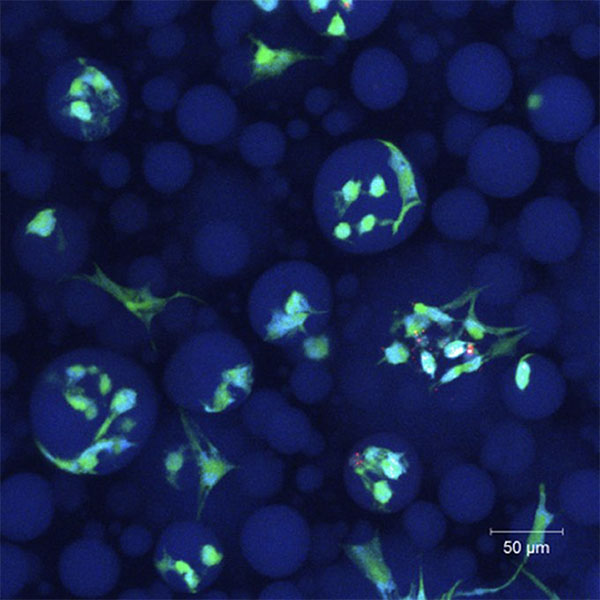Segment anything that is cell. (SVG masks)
<instances>
[{
    "mask_svg": "<svg viewBox=\"0 0 600 600\" xmlns=\"http://www.w3.org/2000/svg\"><path fill=\"white\" fill-rule=\"evenodd\" d=\"M90 231L71 207L46 202L17 222L11 248L20 268L43 284L66 282L82 268L91 246Z\"/></svg>",
    "mask_w": 600,
    "mask_h": 600,
    "instance_id": "obj_8",
    "label": "cell"
},
{
    "mask_svg": "<svg viewBox=\"0 0 600 600\" xmlns=\"http://www.w3.org/2000/svg\"><path fill=\"white\" fill-rule=\"evenodd\" d=\"M405 446L388 434L367 436L350 450L343 468L348 496L362 509L393 512L406 503L412 470Z\"/></svg>",
    "mask_w": 600,
    "mask_h": 600,
    "instance_id": "obj_9",
    "label": "cell"
},
{
    "mask_svg": "<svg viewBox=\"0 0 600 600\" xmlns=\"http://www.w3.org/2000/svg\"><path fill=\"white\" fill-rule=\"evenodd\" d=\"M503 43L508 53L518 59L530 57L537 50L536 40L528 38L516 30L506 33L503 36Z\"/></svg>",
    "mask_w": 600,
    "mask_h": 600,
    "instance_id": "obj_48",
    "label": "cell"
},
{
    "mask_svg": "<svg viewBox=\"0 0 600 600\" xmlns=\"http://www.w3.org/2000/svg\"><path fill=\"white\" fill-rule=\"evenodd\" d=\"M194 161L188 149L175 141L152 145L144 155L143 172L147 183L160 193L183 189L190 181Z\"/></svg>",
    "mask_w": 600,
    "mask_h": 600,
    "instance_id": "obj_22",
    "label": "cell"
},
{
    "mask_svg": "<svg viewBox=\"0 0 600 600\" xmlns=\"http://www.w3.org/2000/svg\"><path fill=\"white\" fill-rule=\"evenodd\" d=\"M228 415L179 409L159 420L131 465V480L142 493L147 520L164 526L193 520L216 532L241 527L256 504L244 485L245 459L252 446L242 424Z\"/></svg>",
    "mask_w": 600,
    "mask_h": 600,
    "instance_id": "obj_2",
    "label": "cell"
},
{
    "mask_svg": "<svg viewBox=\"0 0 600 600\" xmlns=\"http://www.w3.org/2000/svg\"><path fill=\"white\" fill-rule=\"evenodd\" d=\"M153 544L151 532L142 524L127 526L119 537L121 551L129 557L145 555Z\"/></svg>",
    "mask_w": 600,
    "mask_h": 600,
    "instance_id": "obj_43",
    "label": "cell"
},
{
    "mask_svg": "<svg viewBox=\"0 0 600 600\" xmlns=\"http://www.w3.org/2000/svg\"><path fill=\"white\" fill-rule=\"evenodd\" d=\"M540 153L531 136L512 125L487 127L472 145L468 176L480 191L513 197L527 190L540 169Z\"/></svg>",
    "mask_w": 600,
    "mask_h": 600,
    "instance_id": "obj_11",
    "label": "cell"
},
{
    "mask_svg": "<svg viewBox=\"0 0 600 600\" xmlns=\"http://www.w3.org/2000/svg\"><path fill=\"white\" fill-rule=\"evenodd\" d=\"M445 78L452 97L460 105L478 112L498 108L513 85L507 57L498 47L485 42L461 47L449 59Z\"/></svg>",
    "mask_w": 600,
    "mask_h": 600,
    "instance_id": "obj_14",
    "label": "cell"
},
{
    "mask_svg": "<svg viewBox=\"0 0 600 600\" xmlns=\"http://www.w3.org/2000/svg\"><path fill=\"white\" fill-rule=\"evenodd\" d=\"M183 1L135 0L131 4L135 21L145 27L156 28L169 23L181 12Z\"/></svg>",
    "mask_w": 600,
    "mask_h": 600,
    "instance_id": "obj_34",
    "label": "cell"
},
{
    "mask_svg": "<svg viewBox=\"0 0 600 600\" xmlns=\"http://www.w3.org/2000/svg\"><path fill=\"white\" fill-rule=\"evenodd\" d=\"M239 150L243 158L257 167L277 163L285 150V138L281 131L270 123H255L242 131Z\"/></svg>",
    "mask_w": 600,
    "mask_h": 600,
    "instance_id": "obj_26",
    "label": "cell"
},
{
    "mask_svg": "<svg viewBox=\"0 0 600 600\" xmlns=\"http://www.w3.org/2000/svg\"><path fill=\"white\" fill-rule=\"evenodd\" d=\"M45 109L52 125L68 138L93 142L113 134L129 104L122 73L92 57L60 62L45 86Z\"/></svg>",
    "mask_w": 600,
    "mask_h": 600,
    "instance_id": "obj_7",
    "label": "cell"
},
{
    "mask_svg": "<svg viewBox=\"0 0 600 600\" xmlns=\"http://www.w3.org/2000/svg\"><path fill=\"white\" fill-rule=\"evenodd\" d=\"M570 44L573 51L583 59L596 57L600 51V30L595 23L578 25L570 33Z\"/></svg>",
    "mask_w": 600,
    "mask_h": 600,
    "instance_id": "obj_42",
    "label": "cell"
},
{
    "mask_svg": "<svg viewBox=\"0 0 600 600\" xmlns=\"http://www.w3.org/2000/svg\"><path fill=\"white\" fill-rule=\"evenodd\" d=\"M59 292L63 314L79 327H96L114 304L110 294L89 279L71 278L64 282Z\"/></svg>",
    "mask_w": 600,
    "mask_h": 600,
    "instance_id": "obj_23",
    "label": "cell"
},
{
    "mask_svg": "<svg viewBox=\"0 0 600 600\" xmlns=\"http://www.w3.org/2000/svg\"><path fill=\"white\" fill-rule=\"evenodd\" d=\"M236 121L237 109L233 100L212 84L192 87L177 105L178 128L185 138L196 144L223 141L232 133Z\"/></svg>",
    "mask_w": 600,
    "mask_h": 600,
    "instance_id": "obj_18",
    "label": "cell"
},
{
    "mask_svg": "<svg viewBox=\"0 0 600 600\" xmlns=\"http://www.w3.org/2000/svg\"><path fill=\"white\" fill-rule=\"evenodd\" d=\"M186 42V34L181 26L169 23L153 28L147 38V46L152 54L160 58L178 55Z\"/></svg>",
    "mask_w": 600,
    "mask_h": 600,
    "instance_id": "obj_37",
    "label": "cell"
},
{
    "mask_svg": "<svg viewBox=\"0 0 600 600\" xmlns=\"http://www.w3.org/2000/svg\"><path fill=\"white\" fill-rule=\"evenodd\" d=\"M56 506L53 486L41 475L8 476L0 486L1 535L14 542L38 538L51 525Z\"/></svg>",
    "mask_w": 600,
    "mask_h": 600,
    "instance_id": "obj_15",
    "label": "cell"
},
{
    "mask_svg": "<svg viewBox=\"0 0 600 600\" xmlns=\"http://www.w3.org/2000/svg\"><path fill=\"white\" fill-rule=\"evenodd\" d=\"M426 184L418 165L393 143L359 139L336 149L321 166L313 210L337 249L369 255L391 249L421 222Z\"/></svg>",
    "mask_w": 600,
    "mask_h": 600,
    "instance_id": "obj_3",
    "label": "cell"
},
{
    "mask_svg": "<svg viewBox=\"0 0 600 600\" xmlns=\"http://www.w3.org/2000/svg\"><path fill=\"white\" fill-rule=\"evenodd\" d=\"M432 218L447 234L470 235L487 221L488 208L482 196L468 187H456L442 194L432 206Z\"/></svg>",
    "mask_w": 600,
    "mask_h": 600,
    "instance_id": "obj_21",
    "label": "cell"
},
{
    "mask_svg": "<svg viewBox=\"0 0 600 600\" xmlns=\"http://www.w3.org/2000/svg\"><path fill=\"white\" fill-rule=\"evenodd\" d=\"M489 3L492 7L499 8V7L504 6L507 3V1H490Z\"/></svg>",
    "mask_w": 600,
    "mask_h": 600,
    "instance_id": "obj_53",
    "label": "cell"
},
{
    "mask_svg": "<svg viewBox=\"0 0 600 600\" xmlns=\"http://www.w3.org/2000/svg\"><path fill=\"white\" fill-rule=\"evenodd\" d=\"M515 30L533 40L554 33L556 28V3L553 1L522 0L513 7Z\"/></svg>",
    "mask_w": 600,
    "mask_h": 600,
    "instance_id": "obj_29",
    "label": "cell"
},
{
    "mask_svg": "<svg viewBox=\"0 0 600 600\" xmlns=\"http://www.w3.org/2000/svg\"><path fill=\"white\" fill-rule=\"evenodd\" d=\"M351 85L360 102L371 109H386L397 104L408 86L402 61L390 50L373 47L356 59Z\"/></svg>",
    "mask_w": 600,
    "mask_h": 600,
    "instance_id": "obj_20",
    "label": "cell"
},
{
    "mask_svg": "<svg viewBox=\"0 0 600 600\" xmlns=\"http://www.w3.org/2000/svg\"><path fill=\"white\" fill-rule=\"evenodd\" d=\"M24 142L8 133L0 138V167L3 172L9 173L23 160L27 153Z\"/></svg>",
    "mask_w": 600,
    "mask_h": 600,
    "instance_id": "obj_44",
    "label": "cell"
},
{
    "mask_svg": "<svg viewBox=\"0 0 600 600\" xmlns=\"http://www.w3.org/2000/svg\"><path fill=\"white\" fill-rule=\"evenodd\" d=\"M240 409L245 431L278 453L297 454L311 447L316 433L308 417L279 393L258 391Z\"/></svg>",
    "mask_w": 600,
    "mask_h": 600,
    "instance_id": "obj_16",
    "label": "cell"
},
{
    "mask_svg": "<svg viewBox=\"0 0 600 600\" xmlns=\"http://www.w3.org/2000/svg\"><path fill=\"white\" fill-rule=\"evenodd\" d=\"M108 216L112 226L126 234L143 230L149 222V210L145 201L132 193H125L111 204Z\"/></svg>",
    "mask_w": 600,
    "mask_h": 600,
    "instance_id": "obj_32",
    "label": "cell"
},
{
    "mask_svg": "<svg viewBox=\"0 0 600 600\" xmlns=\"http://www.w3.org/2000/svg\"><path fill=\"white\" fill-rule=\"evenodd\" d=\"M43 7L35 1H13L1 13V33L11 38L17 36L37 21Z\"/></svg>",
    "mask_w": 600,
    "mask_h": 600,
    "instance_id": "obj_35",
    "label": "cell"
},
{
    "mask_svg": "<svg viewBox=\"0 0 600 600\" xmlns=\"http://www.w3.org/2000/svg\"><path fill=\"white\" fill-rule=\"evenodd\" d=\"M486 119L468 111H460L449 118L443 132L447 150L458 156L468 155L479 135L488 127Z\"/></svg>",
    "mask_w": 600,
    "mask_h": 600,
    "instance_id": "obj_31",
    "label": "cell"
},
{
    "mask_svg": "<svg viewBox=\"0 0 600 600\" xmlns=\"http://www.w3.org/2000/svg\"><path fill=\"white\" fill-rule=\"evenodd\" d=\"M11 78V68L8 60L1 55L0 60V79H1V87H4L8 84Z\"/></svg>",
    "mask_w": 600,
    "mask_h": 600,
    "instance_id": "obj_52",
    "label": "cell"
},
{
    "mask_svg": "<svg viewBox=\"0 0 600 600\" xmlns=\"http://www.w3.org/2000/svg\"><path fill=\"white\" fill-rule=\"evenodd\" d=\"M472 5V1H430L433 12L446 20H455L466 16Z\"/></svg>",
    "mask_w": 600,
    "mask_h": 600,
    "instance_id": "obj_50",
    "label": "cell"
},
{
    "mask_svg": "<svg viewBox=\"0 0 600 600\" xmlns=\"http://www.w3.org/2000/svg\"><path fill=\"white\" fill-rule=\"evenodd\" d=\"M254 15L253 7L245 2H218L211 14L216 42L225 49L235 46L250 29Z\"/></svg>",
    "mask_w": 600,
    "mask_h": 600,
    "instance_id": "obj_27",
    "label": "cell"
},
{
    "mask_svg": "<svg viewBox=\"0 0 600 600\" xmlns=\"http://www.w3.org/2000/svg\"><path fill=\"white\" fill-rule=\"evenodd\" d=\"M600 127L591 128L575 150V167L582 183L590 190L599 191Z\"/></svg>",
    "mask_w": 600,
    "mask_h": 600,
    "instance_id": "obj_33",
    "label": "cell"
},
{
    "mask_svg": "<svg viewBox=\"0 0 600 600\" xmlns=\"http://www.w3.org/2000/svg\"><path fill=\"white\" fill-rule=\"evenodd\" d=\"M116 1L97 0V1H79L62 0L58 1V7L61 12L69 19L80 23H95L101 21L115 8Z\"/></svg>",
    "mask_w": 600,
    "mask_h": 600,
    "instance_id": "obj_38",
    "label": "cell"
},
{
    "mask_svg": "<svg viewBox=\"0 0 600 600\" xmlns=\"http://www.w3.org/2000/svg\"><path fill=\"white\" fill-rule=\"evenodd\" d=\"M1 363V389L10 388L18 377V368L13 359L6 353H2L0 357Z\"/></svg>",
    "mask_w": 600,
    "mask_h": 600,
    "instance_id": "obj_51",
    "label": "cell"
},
{
    "mask_svg": "<svg viewBox=\"0 0 600 600\" xmlns=\"http://www.w3.org/2000/svg\"><path fill=\"white\" fill-rule=\"evenodd\" d=\"M392 1H293L301 19L323 36L353 40L368 35L387 17Z\"/></svg>",
    "mask_w": 600,
    "mask_h": 600,
    "instance_id": "obj_19",
    "label": "cell"
},
{
    "mask_svg": "<svg viewBox=\"0 0 600 600\" xmlns=\"http://www.w3.org/2000/svg\"><path fill=\"white\" fill-rule=\"evenodd\" d=\"M251 184L224 173L203 178L191 195L195 227L191 238L193 258L209 276L228 277L251 259L256 243L252 216L264 210Z\"/></svg>",
    "mask_w": 600,
    "mask_h": 600,
    "instance_id": "obj_6",
    "label": "cell"
},
{
    "mask_svg": "<svg viewBox=\"0 0 600 600\" xmlns=\"http://www.w3.org/2000/svg\"><path fill=\"white\" fill-rule=\"evenodd\" d=\"M120 561L104 540L86 536L68 544L58 562L59 579L74 596L98 598L110 593L120 577Z\"/></svg>",
    "mask_w": 600,
    "mask_h": 600,
    "instance_id": "obj_17",
    "label": "cell"
},
{
    "mask_svg": "<svg viewBox=\"0 0 600 600\" xmlns=\"http://www.w3.org/2000/svg\"><path fill=\"white\" fill-rule=\"evenodd\" d=\"M1 599L16 596L33 579L36 559L9 542L1 543Z\"/></svg>",
    "mask_w": 600,
    "mask_h": 600,
    "instance_id": "obj_28",
    "label": "cell"
},
{
    "mask_svg": "<svg viewBox=\"0 0 600 600\" xmlns=\"http://www.w3.org/2000/svg\"><path fill=\"white\" fill-rule=\"evenodd\" d=\"M180 88L168 76L160 75L146 82L141 91L143 103L151 110L165 112L172 109L178 102Z\"/></svg>",
    "mask_w": 600,
    "mask_h": 600,
    "instance_id": "obj_36",
    "label": "cell"
},
{
    "mask_svg": "<svg viewBox=\"0 0 600 600\" xmlns=\"http://www.w3.org/2000/svg\"><path fill=\"white\" fill-rule=\"evenodd\" d=\"M224 564L218 532L202 522H169L156 543V572L177 593L192 595L208 589L220 577Z\"/></svg>",
    "mask_w": 600,
    "mask_h": 600,
    "instance_id": "obj_12",
    "label": "cell"
},
{
    "mask_svg": "<svg viewBox=\"0 0 600 600\" xmlns=\"http://www.w3.org/2000/svg\"><path fill=\"white\" fill-rule=\"evenodd\" d=\"M31 432L60 471L103 477L130 467L159 423L148 372L106 347L66 351L39 373L29 397Z\"/></svg>",
    "mask_w": 600,
    "mask_h": 600,
    "instance_id": "obj_1",
    "label": "cell"
},
{
    "mask_svg": "<svg viewBox=\"0 0 600 600\" xmlns=\"http://www.w3.org/2000/svg\"><path fill=\"white\" fill-rule=\"evenodd\" d=\"M26 311L21 298L12 291L0 296V334L8 338L19 333L25 325Z\"/></svg>",
    "mask_w": 600,
    "mask_h": 600,
    "instance_id": "obj_40",
    "label": "cell"
},
{
    "mask_svg": "<svg viewBox=\"0 0 600 600\" xmlns=\"http://www.w3.org/2000/svg\"><path fill=\"white\" fill-rule=\"evenodd\" d=\"M255 367L245 344L233 334L208 328L190 334L163 372L168 399L180 410L228 415L252 395Z\"/></svg>",
    "mask_w": 600,
    "mask_h": 600,
    "instance_id": "obj_4",
    "label": "cell"
},
{
    "mask_svg": "<svg viewBox=\"0 0 600 600\" xmlns=\"http://www.w3.org/2000/svg\"><path fill=\"white\" fill-rule=\"evenodd\" d=\"M36 46L43 56L49 58L62 57L68 49V43L64 35L54 28L41 31L37 37Z\"/></svg>",
    "mask_w": 600,
    "mask_h": 600,
    "instance_id": "obj_46",
    "label": "cell"
},
{
    "mask_svg": "<svg viewBox=\"0 0 600 600\" xmlns=\"http://www.w3.org/2000/svg\"><path fill=\"white\" fill-rule=\"evenodd\" d=\"M411 150L408 155L417 164L430 165L434 162L437 156V143L434 137L427 132L416 133L411 135Z\"/></svg>",
    "mask_w": 600,
    "mask_h": 600,
    "instance_id": "obj_45",
    "label": "cell"
},
{
    "mask_svg": "<svg viewBox=\"0 0 600 600\" xmlns=\"http://www.w3.org/2000/svg\"><path fill=\"white\" fill-rule=\"evenodd\" d=\"M334 291L317 265L300 259L277 262L254 282L247 313L254 333L282 348L298 347L321 336L331 323Z\"/></svg>",
    "mask_w": 600,
    "mask_h": 600,
    "instance_id": "obj_5",
    "label": "cell"
},
{
    "mask_svg": "<svg viewBox=\"0 0 600 600\" xmlns=\"http://www.w3.org/2000/svg\"><path fill=\"white\" fill-rule=\"evenodd\" d=\"M126 282L135 292L158 297L167 289L168 272L161 259L145 255L130 263L126 271Z\"/></svg>",
    "mask_w": 600,
    "mask_h": 600,
    "instance_id": "obj_30",
    "label": "cell"
},
{
    "mask_svg": "<svg viewBox=\"0 0 600 600\" xmlns=\"http://www.w3.org/2000/svg\"><path fill=\"white\" fill-rule=\"evenodd\" d=\"M192 303L186 298H175L166 302L158 314L159 325L163 330L175 334L187 329L194 319Z\"/></svg>",
    "mask_w": 600,
    "mask_h": 600,
    "instance_id": "obj_39",
    "label": "cell"
},
{
    "mask_svg": "<svg viewBox=\"0 0 600 600\" xmlns=\"http://www.w3.org/2000/svg\"><path fill=\"white\" fill-rule=\"evenodd\" d=\"M239 542L244 559L255 571L281 579L294 574L310 556L311 531L294 508L270 504L246 517Z\"/></svg>",
    "mask_w": 600,
    "mask_h": 600,
    "instance_id": "obj_10",
    "label": "cell"
},
{
    "mask_svg": "<svg viewBox=\"0 0 600 600\" xmlns=\"http://www.w3.org/2000/svg\"><path fill=\"white\" fill-rule=\"evenodd\" d=\"M439 51L436 39L429 34L417 36L410 46L411 56L418 63L432 62L439 55Z\"/></svg>",
    "mask_w": 600,
    "mask_h": 600,
    "instance_id": "obj_49",
    "label": "cell"
},
{
    "mask_svg": "<svg viewBox=\"0 0 600 600\" xmlns=\"http://www.w3.org/2000/svg\"><path fill=\"white\" fill-rule=\"evenodd\" d=\"M526 112L542 138L567 143L582 138L595 119V101L587 85L571 75L546 77L530 92Z\"/></svg>",
    "mask_w": 600,
    "mask_h": 600,
    "instance_id": "obj_13",
    "label": "cell"
},
{
    "mask_svg": "<svg viewBox=\"0 0 600 600\" xmlns=\"http://www.w3.org/2000/svg\"><path fill=\"white\" fill-rule=\"evenodd\" d=\"M101 181L108 187L119 189L127 184L131 176V165L128 158L117 151L106 153L99 165Z\"/></svg>",
    "mask_w": 600,
    "mask_h": 600,
    "instance_id": "obj_41",
    "label": "cell"
},
{
    "mask_svg": "<svg viewBox=\"0 0 600 600\" xmlns=\"http://www.w3.org/2000/svg\"><path fill=\"white\" fill-rule=\"evenodd\" d=\"M95 329L103 347L121 353L140 346L147 336V327L142 318L117 302Z\"/></svg>",
    "mask_w": 600,
    "mask_h": 600,
    "instance_id": "obj_24",
    "label": "cell"
},
{
    "mask_svg": "<svg viewBox=\"0 0 600 600\" xmlns=\"http://www.w3.org/2000/svg\"><path fill=\"white\" fill-rule=\"evenodd\" d=\"M581 9L576 2L561 1L556 4V28L554 33L565 35L580 25Z\"/></svg>",
    "mask_w": 600,
    "mask_h": 600,
    "instance_id": "obj_47",
    "label": "cell"
},
{
    "mask_svg": "<svg viewBox=\"0 0 600 600\" xmlns=\"http://www.w3.org/2000/svg\"><path fill=\"white\" fill-rule=\"evenodd\" d=\"M53 179L51 159L38 150H28L18 166L7 175L12 190L32 200L42 198L50 190Z\"/></svg>",
    "mask_w": 600,
    "mask_h": 600,
    "instance_id": "obj_25",
    "label": "cell"
}]
</instances>
